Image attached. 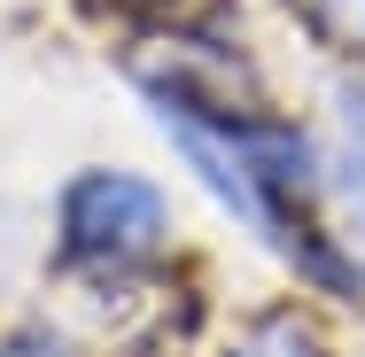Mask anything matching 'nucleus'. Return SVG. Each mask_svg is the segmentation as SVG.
Masks as SVG:
<instances>
[{
    "label": "nucleus",
    "mask_w": 365,
    "mask_h": 357,
    "mask_svg": "<svg viewBox=\"0 0 365 357\" xmlns=\"http://www.w3.org/2000/svg\"><path fill=\"white\" fill-rule=\"evenodd\" d=\"M179 140H187V155L202 163V179H210V187H218V195H225V202H233L241 217H264V202H257V187H249V163H241L233 148H218L210 133H202V125H179Z\"/></svg>",
    "instance_id": "f03ea898"
},
{
    "label": "nucleus",
    "mask_w": 365,
    "mask_h": 357,
    "mask_svg": "<svg viewBox=\"0 0 365 357\" xmlns=\"http://www.w3.org/2000/svg\"><path fill=\"white\" fill-rule=\"evenodd\" d=\"M241 357H311V342H303L295 326H264V334H257Z\"/></svg>",
    "instance_id": "7ed1b4c3"
},
{
    "label": "nucleus",
    "mask_w": 365,
    "mask_h": 357,
    "mask_svg": "<svg viewBox=\"0 0 365 357\" xmlns=\"http://www.w3.org/2000/svg\"><path fill=\"white\" fill-rule=\"evenodd\" d=\"M63 233H71L78 257H109V264H125V257L155 249V233H163V202H155V187L125 179V171H93V179H78L71 202H63Z\"/></svg>",
    "instance_id": "f257e3e1"
}]
</instances>
